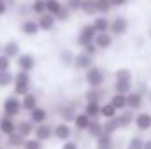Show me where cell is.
<instances>
[{"instance_id": "13", "label": "cell", "mask_w": 151, "mask_h": 149, "mask_svg": "<svg viewBox=\"0 0 151 149\" xmlns=\"http://www.w3.org/2000/svg\"><path fill=\"white\" fill-rule=\"evenodd\" d=\"M37 23H39V28H40L42 32H51L58 21H56V18H55L53 14H47V12H44V14L37 16Z\"/></svg>"}, {"instance_id": "16", "label": "cell", "mask_w": 151, "mask_h": 149, "mask_svg": "<svg viewBox=\"0 0 151 149\" xmlns=\"http://www.w3.org/2000/svg\"><path fill=\"white\" fill-rule=\"evenodd\" d=\"M2 54L9 56L11 60H12V58H18V56L21 54V47H19V44H18L16 40H7V42L4 44V47H2Z\"/></svg>"}, {"instance_id": "47", "label": "cell", "mask_w": 151, "mask_h": 149, "mask_svg": "<svg viewBox=\"0 0 151 149\" xmlns=\"http://www.w3.org/2000/svg\"><path fill=\"white\" fill-rule=\"evenodd\" d=\"M109 2H111L113 9H118V7H125V5L128 4V0H109Z\"/></svg>"}, {"instance_id": "42", "label": "cell", "mask_w": 151, "mask_h": 149, "mask_svg": "<svg viewBox=\"0 0 151 149\" xmlns=\"http://www.w3.org/2000/svg\"><path fill=\"white\" fill-rule=\"evenodd\" d=\"M70 14H72V11H70L69 7H65V5H63V9H62L55 18H56V21H58V23H65V21H69Z\"/></svg>"}, {"instance_id": "10", "label": "cell", "mask_w": 151, "mask_h": 149, "mask_svg": "<svg viewBox=\"0 0 151 149\" xmlns=\"http://www.w3.org/2000/svg\"><path fill=\"white\" fill-rule=\"evenodd\" d=\"M134 125H135V128L139 132H148V130H151V112L139 111L135 114Z\"/></svg>"}, {"instance_id": "43", "label": "cell", "mask_w": 151, "mask_h": 149, "mask_svg": "<svg viewBox=\"0 0 151 149\" xmlns=\"http://www.w3.org/2000/svg\"><path fill=\"white\" fill-rule=\"evenodd\" d=\"M11 69V58L0 53V72H7Z\"/></svg>"}, {"instance_id": "20", "label": "cell", "mask_w": 151, "mask_h": 149, "mask_svg": "<svg viewBox=\"0 0 151 149\" xmlns=\"http://www.w3.org/2000/svg\"><path fill=\"white\" fill-rule=\"evenodd\" d=\"M100 109H102V104H100V102H86L83 112H84L90 119H99V117H100Z\"/></svg>"}, {"instance_id": "27", "label": "cell", "mask_w": 151, "mask_h": 149, "mask_svg": "<svg viewBox=\"0 0 151 149\" xmlns=\"http://www.w3.org/2000/svg\"><path fill=\"white\" fill-rule=\"evenodd\" d=\"M81 12L86 16H97V0H81Z\"/></svg>"}, {"instance_id": "37", "label": "cell", "mask_w": 151, "mask_h": 149, "mask_svg": "<svg viewBox=\"0 0 151 149\" xmlns=\"http://www.w3.org/2000/svg\"><path fill=\"white\" fill-rule=\"evenodd\" d=\"M23 142H25V137H21L18 132L7 137V146H9V148H21Z\"/></svg>"}, {"instance_id": "14", "label": "cell", "mask_w": 151, "mask_h": 149, "mask_svg": "<svg viewBox=\"0 0 151 149\" xmlns=\"http://www.w3.org/2000/svg\"><path fill=\"white\" fill-rule=\"evenodd\" d=\"M34 137L46 142L53 137V126L47 125V123H42V125H35V130H34Z\"/></svg>"}, {"instance_id": "12", "label": "cell", "mask_w": 151, "mask_h": 149, "mask_svg": "<svg viewBox=\"0 0 151 149\" xmlns=\"http://www.w3.org/2000/svg\"><path fill=\"white\" fill-rule=\"evenodd\" d=\"M74 67L79 69V70H88L93 67V56H90L88 53L81 51L76 54V60H74Z\"/></svg>"}, {"instance_id": "6", "label": "cell", "mask_w": 151, "mask_h": 149, "mask_svg": "<svg viewBox=\"0 0 151 149\" xmlns=\"http://www.w3.org/2000/svg\"><path fill=\"white\" fill-rule=\"evenodd\" d=\"M127 104H128V109L134 112H139L142 111L144 107V95L137 90V91H130L127 95Z\"/></svg>"}, {"instance_id": "3", "label": "cell", "mask_w": 151, "mask_h": 149, "mask_svg": "<svg viewBox=\"0 0 151 149\" xmlns=\"http://www.w3.org/2000/svg\"><path fill=\"white\" fill-rule=\"evenodd\" d=\"M2 111H4V116H9V117H16L19 112L23 111V105H21V100L19 97L16 95H11L4 100L2 104Z\"/></svg>"}, {"instance_id": "30", "label": "cell", "mask_w": 151, "mask_h": 149, "mask_svg": "<svg viewBox=\"0 0 151 149\" xmlns=\"http://www.w3.org/2000/svg\"><path fill=\"white\" fill-rule=\"evenodd\" d=\"M95 140H97V149H113L114 148L113 135L102 133V135H100V137H97Z\"/></svg>"}, {"instance_id": "35", "label": "cell", "mask_w": 151, "mask_h": 149, "mask_svg": "<svg viewBox=\"0 0 151 149\" xmlns=\"http://www.w3.org/2000/svg\"><path fill=\"white\" fill-rule=\"evenodd\" d=\"M114 81H134V74H132L130 69L121 67L114 72Z\"/></svg>"}, {"instance_id": "9", "label": "cell", "mask_w": 151, "mask_h": 149, "mask_svg": "<svg viewBox=\"0 0 151 149\" xmlns=\"http://www.w3.org/2000/svg\"><path fill=\"white\" fill-rule=\"evenodd\" d=\"M56 111L60 114V117H62V121L65 123V121H74L76 116H77V111H76V105L72 102H67V104H60L58 107H56Z\"/></svg>"}, {"instance_id": "51", "label": "cell", "mask_w": 151, "mask_h": 149, "mask_svg": "<svg viewBox=\"0 0 151 149\" xmlns=\"http://www.w3.org/2000/svg\"><path fill=\"white\" fill-rule=\"evenodd\" d=\"M150 40H151V28H150Z\"/></svg>"}, {"instance_id": "33", "label": "cell", "mask_w": 151, "mask_h": 149, "mask_svg": "<svg viewBox=\"0 0 151 149\" xmlns=\"http://www.w3.org/2000/svg\"><path fill=\"white\" fill-rule=\"evenodd\" d=\"M74 60H76V54L70 49H62V51H60V62H62V65L72 67V65H74Z\"/></svg>"}, {"instance_id": "21", "label": "cell", "mask_w": 151, "mask_h": 149, "mask_svg": "<svg viewBox=\"0 0 151 149\" xmlns=\"http://www.w3.org/2000/svg\"><path fill=\"white\" fill-rule=\"evenodd\" d=\"M93 28L97 30V34H104V32H109V27H111V19H107L106 16H95V19L91 21Z\"/></svg>"}, {"instance_id": "11", "label": "cell", "mask_w": 151, "mask_h": 149, "mask_svg": "<svg viewBox=\"0 0 151 149\" xmlns=\"http://www.w3.org/2000/svg\"><path fill=\"white\" fill-rule=\"evenodd\" d=\"M16 130H18V123L14 121V117H9V116L0 117V133L2 135L9 137V135L16 133Z\"/></svg>"}, {"instance_id": "46", "label": "cell", "mask_w": 151, "mask_h": 149, "mask_svg": "<svg viewBox=\"0 0 151 149\" xmlns=\"http://www.w3.org/2000/svg\"><path fill=\"white\" fill-rule=\"evenodd\" d=\"M62 149H79V144L70 139V140H65V142L62 144Z\"/></svg>"}, {"instance_id": "38", "label": "cell", "mask_w": 151, "mask_h": 149, "mask_svg": "<svg viewBox=\"0 0 151 149\" xmlns=\"http://www.w3.org/2000/svg\"><path fill=\"white\" fill-rule=\"evenodd\" d=\"M111 11H113V5H111L109 0H97V12H99V14L106 16V14L111 12Z\"/></svg>"}, {"instance_id": "1", "label": "cell", "mask_w": 151, "mask_h": 149, "mask_svg": "<svg viewBox=\"0 0 151 149\" xmlns=\"http://www.w3.org/2000/svg\"><path fill=\"white\" fill-rule=\"evenodd\" d=\"M30 72H23L19 70L18 74L14 75V95L16 97H25L27 93H30Z\"/></svg>"}, {"instance_id": "8", "label": "cell", "mask_w": 151, "mask_h": 149, "mask_svg": "<svg viewBox=\"0 0 151 149\" xmlns=\"http://www.w3.org/2000/svg\"><path fill=\"white\" fill-rule=\"evenodd\" d=\"M16 65H18V69L23 70V72H32L34 67H35V58H34V54H30V53H21V54L16 58Z\"/></svg>"}, {"instance_id": "29", "label": "cell", "mask_w": 151, "mask_h": 149, "mask_svg": "<svg viewBox=\"0 0 151 149\" xmlns=\"http://www.w3.org/2000/svg\"><path fill=\"white\" fill-rule=\"evenodd\" d=\"M109 102H111L114 107H116V111H118V112H121V111H125V109H128V104H127V95L114 93L113 97H111V100H109Z\"/></svg>"}, {"instance_id": "52", "label": "cell", "mask_w": 151, "mask_h": 149, "mask_svg": "<svg viewBox=\"0 0 151 149\" xmlns=\"http://www.w3.org/2000/svg\"><path fill=\"white\" fill-rule=\"evenodd\" d=\"M150 100H151V90H150Z\"/></svg>"}, {"instance_id": "31", "label": "cell", "mask_w": 151, "mask_h": 149, "mask_svg": "<svg viewBox=\"0 0 151 149\" xmlns=\"http://www.w3.org/2000/svg\"><path fill=\"white\" fill-rule=\"evenodd\" d=\"M102 126H104V133H107V135H114L118 130H121V128H119V123H118V117L106 119V121L102 123Z\"/></svg>"}, {"instance_id": "32", "label": "cell", "mask_w": 151, "mask_h": 149, "mask_svg": "<svg viewBox=\"0 0 151 149\" xmlns=\"http://www.w3.org/2000/svg\"><path fill=\"white\" fill-rule=\"evenodd\" d=\"M118 116V111H116V107H114L111 102H106V104H102V109H100V117H104V119H113Z\"/></svg>"}, {"instance_id": "2", "label": "cell", "mask_w": 151, "mask_h": 149, "mask_svg": "<svg viewBox=\"0 0 151 149\" xmlns=\"http://www.w3.org/2000/svg\"><path fill=\"white\" fill-rule=\"evenodd\" d=\"M84 81H86V84H88L90 88H102L104 82H106V74H104V70H102L100 67H95V65H93L91 69L86 70Z\"/></svg>"}, {"instance_id": "4", "label": "cell", "mask_w": 151, "mask_h": 149, "mask_svg": "<svg viewBox=\"0 0 151 149\" xmlns=\"http://www.w3.org/2000/svg\"><path fill=\"white\" fill-rule=\"evenodd\" d=\"M95 37H97V30L93 28V25H91V23H88V25H83V27H81V30H79V34H77L76 42H77V46L84 47V46L91 44V42L95 40Z\"/></svg>"}, {"instance_id": "34", "label": "cell", "mask_w": 151, "mask_h": 149, "mask_svg": "<svg viewBox=\"0 0 151 149\" xmlns=\"http://www.w3.org/2000/svg\"><path fill=\"white\" fill-rule=\"evenodd\" d=\"M62 9H63V4H62L60 0H46V12H47V14L56 16Z\"/></svg>"}, {"instance_id": "50", "label": "cell", "mask_w": 151, "mask_h": 149, "mask_svg": "<svg viewBox=\"0 0 151 149\" xmlns=\"http://www.w3.org/2000/svg\"><path fill=\"white\" fill-rule=\"evenodd\" d=\"M2 140H4V135L0 133V146H2Z\"/></svg>"}, {"instance_id": "24", "label": "cell", "mask_w": 151, "mask_h": 149, "mask_svg": "<svg viewBox=\"0 0 151 149\" xmlns=\"http://www.w3.org/2000/svg\"><path fill=\"white\" fill-rule=\"evenodd\" d=\"M106 97V91L102 88H90L86 93H84V98L86 102H100L102 104V98Z\"/></svg>"}, {"instance_id": "17", "label": "cell", "mask_w": 151, "mask_h": 149, "mask_svg": "<svg viewBox=\"0 0 151 149\" xmlns=\"http://www.w3.org/2000/svg\"><path fill=\"white\" fill-rule=\"evenodd\" d=\"M118 123H119V128H128L134 125V119H135V112L130 111V109H125V111L118 112Z\"/></svg>"}, {"instance_id": "23", "label": "cell", "mask_w": 151, "mask_h": 149, "mask_svg": "<svg viewBox=\"0 0 151 149\" xmlns=\"http://www.w3.org/2000/svg\"><path fill=\"white\" fill-rule=\"evenodd\" d=\"M72 123H74L76 130H79V132H86L88 126H90V123H91V119H90L84 112H77V116H76V119L72 121Z\"/></svg>"}, {"instance_id": "48", "label": "cell", "mask_w": 151, "mask_h": 149, "mask_svg": "<svg viewBox=\"0 0 151 149\" xmlns=\"http://www.w3.org/2000/svg\"><path fill=\"white\" fill-rule=\"evenodd\" d=\"M7 9H9L7 2H2V0H0V16H4V14L7 12Z\"/></svg>"}, {"instance_id": "19", "label": "cell", "mask_w": 151, "mask_h": 149, "mask_svg": "<svg viewBox=\"0 0 151 149\" xmlns=\"http://www.w3.org/2000/svg\"><path fill=\"white\" fill-rule=\"evenodd\" d=\"M34 130H35V125L30 121V119H23V121H18V133L21 135V137H25V139H28V137H32L34 135Z\"/></svg>"}, {"instance_id": "53", "label": "cell", "mask_w": 151, "mask_h": 149, "mask_svg": "<svg viewBox=\"0 0 151 149\" xmlns=\"http://www.w3.org/2000/svg\"><path fill=\"white\" fill-rule=\"evenodd\" d=\"M2 2H7V0H2Z\"/></svg>"}, {"instance_id": "39", "label": "cell", "mask_w": 151, "mask_h": 149, "mask_svg": "<svg viewBox=\"0 0 151 149\" xmlns=\"http://www.w3.org/2000/svg\"><path fill=\"white\" fill-rule=\"evenodd\" d=\"M30 9H32V12L37 14V16L44 14V12H46V0H34L32 5H30Z\"/></svg>"}, {"instance_id": "41", "label": "cell", "mask_w": 151, "mask_h": 149, "mask_svg": "<svg viewBox=\"0 0 151 149\" xmlns=\"http://www.w3.org/2000/svg\"><path fill=\"white\" fill-rule=\"evenodd\" d=\"M11 84H14V75L9 70L7 72H0V88H7Z\"/></svg>"}, {"instance_id": "5", "label": "cell", "mask_w": 151, "mask_h": 149, "mask_svg": "<svg viewBox=\"0 0 151 149\" xmlns=\"http://www.w3.org/2000/svg\"><path fill=\"white\" fill-rule=\"evenodd\" d=\"M109 32L113 37H121L128 32V21L127 18L123 16H116L113 21H111V27H109Z\"/></svg>"}, {"instance_id": "40", "label": "cell", "mask_w": 151, "mask_h": 149, "mask_svg": "<svg viewBox=\"0 0 151 149\" xmlns=\"http://www.w3.org/2000/svg\"><path fill=\"white\" fill-rule=\"evenodd\" d=\"M127 149H144V139H142L141 135H134V137L128 140Z\"/></svg>"}, {"instance_id": "44", "label": "cell", "mask_w": 151, "mask_h": 149, "mask_svg": "<svg viewBox=\"0 0 151 149\" xmlns=\"http://www.w3.org/2000/svg\"><path fill=\"white\" fill-rule=\"evenodd\" d=\"M65 7H69L72 12H76V11H81V0H67Z\"/></svg>"}, {"instance_id": "7", "label": "cell", "mask_w": 151, "mask_h": 149, "mask_svg": "<svg viewBox=\"0 0 151 149\" xmlns=\"http://www.w3.org/2000/svg\"><path fill=\"white\" fill-rule=\"evenodd\" d=\"M53 137L65 142V140H70L72 139V128L69 123H58L53 126Z\"/></svg>"}, {"instance_id": "15", "label": "cell", "mask_w": 151, "mask_h": 149, "mask_svg": "<svg viewBox=\"0 0 151 149\" xmlns=\"http://www.w3.org/2000/svg\"><path fill=\"white\" fill-rule=\"evenodd\" d=\"M39 23L37 19H30V18H27V19H23V23H21V34L23 35H27V37H35L39 34Z\"/></svg>"}, {"instance_id": "49", "label": "cell", "mask_w": 151, "mask_h": 149, "mask_svg": "<svg viewBox=\"0 0 151 149\" xmlns=\"http://www.w3.org/2000/svg\"><path fill=\"white\" fill-rule=\"evenodd\" d=\"M144 149H151V139L144 140Z\"/></svg>"}, {"instance_id": "45", "label": "cell", "mask_w": 151, "mask_h": 149, "mask_svg": "<svg viewBox=\"0 0 151 149\" xmlns=\"http://www.w3.org/2000/svg\"><path fill=\"white\" fill-rule=\"evenodd\" d=\"M83 51H84V53H88L90 56H95V54H97V51H99V47L95 46V42H91V44L84 46V47H83Z\"/></svg>"}, {"instance_id": "18", "label": "cell", "mask_w": 151, "mask_h": 149, "mask_svg": "<svg viewBox=\"0 0 151 149\" xmlns=\"http://www.w3.org/2000/svg\"><path fill=\"white\" fill-rule=\"evenodd\" d=\"M95 46L99 47V49H109L111 46H113L114 42V37L111 35V32H104V34H97V37H95Z\"/></svg>"}, {"instance_id": "36", "label": "cell", "mask_w": 151, "mask_h": 149, "mask_svg": "<svg viewBox=\"0 0 151 149\" xmlns=\"http://www.w3.org/2000/svg\"><path fill=\"white\" fill-rule=\"evenodd\" d=\"M21 149H44V142L35 137H28V139H25Z\"/></svg>"}, {"instance_id": "28", "label": "cell", "mask_w": 151, "mask_h": 149, "mask_svg": "<svg viewBox=\"0 0 151 149\" xmlns=\"http://www.w3.org/2000/svg\"><path fill=\"white\" fill-rule=\"evenodd\" d=\"M132 82L134 81H114V93H119V95H128L130 91H134L132 90Z\"/></svg>"}, {"instance_id": "22", "label": "cell", "mask_w": 151, "mask_h": 149, "mask_svg": "<svg viewBox=\"0 0 151 149\" xmlns=\"http://www.w3.org/2000/svg\"><path fill=\"white\" fill-rule=\"evenodd\" d=\"M34 125H42L47 121V111L44 107H35L34 111L30 112V117H28Z\"/></svg>"}, {"instance_id": "25", "label": "cell", "mask_w": 151, "mask_h": 149, "mask_svg": "<svg viewBox=\"0 0 151 149\" xmlns=\"http://www.w3.org/2000/svg\"><path fill=\"white\" fill-rule=\"evenodd\" d=\"M21 105H23V111L32 112L35 107H39V100L34 93H27L23 98H21Z\"/></svg>"}, {"instance_id": "54", "label": "cell", "mask_w": 151, "mask_h": 149, "mask_svg": "<svg viewBox=\"0 0 151 149\" xmlns=\"http://www.w3.org/2000/svg\"><path fill=\"white\" fill-rule=\"evenodd\" d=\"M0 149H2V146H0Z\"/></svg>"}, {"instance_id": "26", "label": "cell", "mask_w": 151, "mask_h": 149, "mask_svg": "<svg viewBox=\"0 0 151 149\" xmlns=\"http://www.w3.org/2000/svg\"><path fill=\"white\" fill-rule=\"evenodd\" d=\"M86 133H88L90 137H93V139L100 137V135L104 133V126H102V121H99V119H91V123H90V126H88Z\"/></svg>"}]
</instances>
